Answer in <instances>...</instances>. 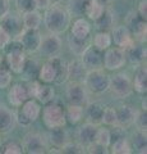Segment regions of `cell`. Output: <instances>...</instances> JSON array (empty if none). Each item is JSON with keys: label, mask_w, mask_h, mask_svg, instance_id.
<instances>
[{"label": "cell", "mask_w": 147, "mask_h": 154, "mask_svg": "<svg viewBox=\"0 0 147 154\" xmlns=\"http://www.w3.org/2000/svg\"><path fill=\"white\" fill-rule=\"evenodd\" d=\"M42 121L47 128H55L65 126V109L59 103L50 102L42 110Z\"/></svg>", "instance_id": "5"}, {"label": "cell", "mask_w": 147, "mask_h": 154, "mask_svg": "<svg viewBox=\"0 0 147 154\" xmlns=\"http://www.w3.org/2000/svg\"><path fill=\"white\" fill-rule=\"evenodd\" d=\"M54 98H55L54 88H51V86H49V85H41L40 84L39 91H37V95H36V99L42 104H47V103L53 102Z\"/></svg>", "instance_id": "35"}, {"label": "cell", "mask_w": 147, "mask_h": 154, "mask_svg": "<svg viewBox=\"0 0 147 154\" xmlns=\"http://www.w3.org/2000/svg\"><path fill=\"white\" fill-rule=\"evenodd\" d=\"M22 19H23L25 28H39L41 22H42V16L37 9H35V11H30V12L23 13Z\"/></svg>", "instance_id": "33"}, {"label": "cell", "mask_w": 147, "mask_h": 154, "mask_svg": "<svg viewBox=\"0 0 147 154\" xmlns=\"http://www.w3.org/2000/svg\"><path fill=\"white\" fill-rule=\"evenodd\" d=\"M16 7H17V11L21 14H23L26 12L35 11L36 4H35V0H16Z\"/></svg>", "instance_id": "43"}, {"label": "cell", "mask_w": 147, "mask_h": 154, "mask_svg": "<svg viewBox=\"0 0 147 154\" xmlns=\"http://www.w3.org/2000/svg\"><path fill=\"white\" fill-rule=\"evenodd\" d=\"M49 60L54 64L56 69V77H55L54 84L63 85L64 82H67L68 81V63L65 62V59H63L59 55H55V57H50Z\"/></svg>", "instance_id": "24"}, {"label": "cell", "mask_w": 147, "mask_h": 154, "mask_svg": "<svg viewBox=\"0 0 147 154\" xmlns=\"http://www.w3.org/2000/svg\"><path fill=\"white\" fill-rule=\"evenodd\" d=\"M110 35H111V41H114V44L118 48H122L123 50L127 49L128 46H131L134 42L133 36H132L131 31L128 30L125 25L114 27Z\"/></svg>", "instance_id": "16"}, {"label": "cell", "mask_w": 147, "mask_h": 154, "mask_svg": "<svg viewBox=\"0 0 147 154\" xmlns=\"http://www.w3.org/2000/svg\"><path fill=\"white\" fill-rule=\"evenodd\" d=\"M10 5H9V0H0V18L4 17L9 12Z\"/></svg>", "instance_id": "50"}, {"label": "cell", "mask_w": 147, "mask_h": 154, "mask_svg": "<svg viewBox=\"0 0 147 154\" xmlns=\"http://www.w3.org/2000/svg\"><path fill=\"white\" fill-rule=\"evenodd\" d=\"M67 42H68L70 51H72L74 55L81 57V54L92 44V40H91V36H87L84 38H77L70 33V35L67 37Z\"/></svg>", "instance_id": "27"}, {"label": "cell", "mask_w": 147, "mask_h": 154, "mask_svg": "<svg viewBox=\"0 0 147 154\" xmlns=\"http://www.w3.org/2000/svg\"><path fill=\"white\" fill-rule=\"evenodd\" d=\"M12 38L7 33V31L4 30V28L0 26V50H4L5 49V46L9 44V41H10Z\"/></svg>", "instance_id": "47"}, {"label": "cell", "mask_w": 147, "mask_h": 154, "mask_svg": "<svg viewBox=\"0 0 147 154\" xmlns=\"http://www.w3.org/2000/svg\"><path fill=\"white\" fill-rule=\"evenodd\" d=\"M127 63L125 53L122 48H107L104 54V67L107 71H116Z\"/></svg>", "instance_id": "13"}, {"label": "cell", "mask_w": 147, "mask_h": 154, "mask_svg": "<svg viewBox=\"0 0 147 154\" xmlns=\"http://www.w3.org/2000/svg\"><path fill=\"white\" fill-rule=\"evenodd\" d=\"M39 51L44 57H55L59 55L61 51V40L56 33H47L41 37V42L39 46Z\"/></svg>", "instance_id": "14"}, {"label": "cell", "mask_w": 147, "mask_h": 154, "mask_svg": "<svg viewBox=\"0 0 147 154\" xmlns=\"http://www.w3.org/2000/svg\"><path fill=\"white\" fill-rule=\"evenodd\" d=\"M61 153H69V154H82V153H86V146L82 145L81 143H72V141H68L65 145L61 148Z\"/></svg>", "instance_id": "40"}, {"label": "cell", "mask_w": 147, "mask_h": 154, "mask_svg": "<svg viewBox=\"0 0 147 154\" xmlns=\"http://www.w3.org/2000/svg\"><path fill=\"white\" fill-rule=\"evenodd\" d=\"M142 110H146V98L142 100Z\"/></svg>", "instance_id": "52"}, {"label": "cell", "mask_w": 147, "mask_h": 154, "mask_svg": "<svg viewBox=\"0 0 147 154\" xmlns=\"http://www.w3.org/2000/svg\"><path fill=\"white\" fill-rule=\"evenodd\" d=\"M96 132H97V125L86 122L78 128L77 131V139L78 143H81L82 145L87 146L88 144H91L96 139Z\"/></svg>", "instance_id": "22"}, {"label": "cell", "mask_w": 147, "mask_h": 154, "mask_svg": "<svg viewBox=\"0 0 147 154\" xmlns=\"http://www.w3.org/2000/svg\"><path fill=\"white\" fill-rule=\"evenodd\" d=\"M97 2L100 3V4H101V5H102L104 8H109V7H110L111 4H113V2H114V0H97Z\"/></svg>", "instance_id": "51"}, {"label": "cell", "mask_w": 147, "mask_h": 154, "mask_svg": "<svg viewBox=\"0 0 147 154\" xmlns=\"http://www.w3.org/2000/svg\"><path fill=\"white\" fill-rule=\"evenodd\" d=\"M95 27L98 31H111L114 27H115L116 23V14L113 9L109 7L105 8L101 13V16L95 19Z\"/></svg>", "instance_id": "18"}, {"label": "cell", "mask_w": 147, "mask_h": 154, "mask_svg": "<svg viewBox=\"0 0 147 154\" xmlns=\"http://www.w3.org/2000/svg\"><path fill=\"white\" fill-rule=\"evenodd\" d=\"M4 50L7 51L5 60H7L8 68L10 69L13 73L19 75L21 71L23 69L25 62L27 59V53L23 49L22 44L17 38H12Z\"/></svg>", "instance_id": "2"}, {"label": "cell", "mask_w": 147, "mask_h": 154, "mask_svg": "<svg viewBox=\"0 0 147 154\" xmlns=\"http://www.w3.org/2000/svg\"><path fill=\"white\" fill-rule=\"evenodd\" d=\"M116 110V118H118V126L123 128H128L134 123L136 117L140 110L131 104H123L120 107L115 108Z\"/></svg>", "instance_id": "15"}, {"label": "cell", "mask_w": 147, "mask_h": 154, "mask_svg": "<svg viewBox=\"0 0 147 154\" xmlns=\"http://www.w3.org/2000/svg\"><path fill=\"white\" fill-rule=\"evenodd\" d=\"M88 3H90V0H68L67 11L69 12L70 17L79 18V17L84 16Z\"/></svg>", "instance_id": "30"}, {"label": "cell", "mask_w": 147, "mask_h": 154, "mask_svg": "<svg viewBox=\"0 0 147 154\" xmlns=\"http://www.w3.org/2000/svg\"><path fill=\"white\" fill-rule=\"evenodd\" d=\"M3 63V55H1V53H0V64Z\"/></svg>", "instance_id": "53"}, {"label": "cell", "mask_w": 147, "mask_h": 154, "mask_svg": "<svg viewBox=\"0 0 147 154\" xmlns=\"http://www.w3.org/2000/svg\"><path fill=\"white\" fill-rule=\"evenodd\" d=\"M86 152L90 154H106L109 150H107V146H104L97 141H93L86 146Z\"/></svg>", "instance_id": "45"}, {"label": "cell", "mask_w": 147, "mask_h": 154, "mask_svg": "<svg viewBox=\"0 0 147 154\" xmlns=\"http://www.w3.org/2000/svg\"><path fill=\"white\" fill-rule=\"evenodd\" d=\"M60 2V0H51V3H53V4H55V3H59Z\"/></svg>", "instance_id": "54"}, {"label": "cell", "mask_w": 147, "mask_h": 154, "mask_svg": "<svg viewBox=\"0 0 147 154\" xmlns=\"http://www.w3.org/2000/svg\"><path fill=\"white\" fill-rule=\"evenodd\" d=\"M70 33L77 37V38H84L87 36H91V26L84 18H77L73 22V25H70Z\"/></svg>", "instance_id": "28"}, {"label": "cell", "mask_w": 147, "mask_h": 154, "mask_svg": "<svg viewBox=\"0 0 147 154\" xmlns=\"http://www.w3.org/2000/svg\"><path fill=\"white\" fill-rule=\"evenodd\" d=\"M113 44L111 41V35L107 31H100L97 32L93 37V45L98 48L100 50H106L107 48H110Z\"/></svg>", "instance_id": "36"}, {"label": "cell", "mask_w": 147, "mask_h": 154, "mask_svg": "<svg viewBox=\"0 0 147 154\" xmlns=\"http://www.w3.org/2000/svg\"><path fill=\"white\" fill-rule=\"evenodd\" d=\"M35 4H36L37 11H45V9L49 8L53 3H51V0H35Z\"/></svg>", "instance_id": "48"}, {"label": "cell", "mask_w": 147, "mask_h": 154, "mask_svg": "<svg viewBox=\"0 0 147 154\" xmlns=\"http://www.w3.org/2000/svg\"><path fill=\"white\" fill-rule=\"evenodd\" d=\"M18 108L19 109L17 112H14L16 113V121L23 127L31 126L40 117L41 108H40V104L36 102V99H27Z\"/></svg>", "instance_id": "4"}, {"label": "cell", "mask_w": 147, "mask_h": 154, "mask_svg": "<svg viewBox=\"0 0 147 154\" xmlns=\"http://www.w3.org/2000/svg\"><path fill=\"white\" fill-rule=\"evenodd\" d=\"M104 110H105V105H104L102 103H100V102H90L86 105V110H84L87 122L97 125L98 126V125L101 123Z\"/></svg>", "instance_id": "23"}, {"label": "cell", "mask_w": 147, "mask_h": 154, "mask_svg": "<svg viewBox=\"0 0 147 154\" xmlns=\"http://www.w3.org/2000/svg\"><path fill=\"white\" fill-rule=\"evenodd\" d=\"M17 125L16 113L7 105H0V134H8Z\"/></svg>", "instance_id": "19"}, {"label": "cell", "mask_w": 147, "mask_h": 154, "mask_svg": "<svg viewBox=\"0 0 147 154\" xmlns=\"http://www.w3.org/2000/svg\"><path fill=\"white\" fill-rule=\"evenodd\" d=\"M110 149H111V153L114 154H131L132 153V149H131V145L128 140L125 137H122L119 140H115L113 141L110 145Z\"/></svg>", "instance_id": "37"}, {"label": "cell", "mask_w": 147, "mask_h": 154, "mask_svg": "<svg viewBox=\"0 0 147 154\" xmlns=\"http://www.w3.org/2000/svg\"><path fill=\"white\" fill-rule=\"evenodd\" d=\"M81 60L84 67L90 69H97L104 67V50H100L93 44H91L82 54H81Z\"/></svg>", "instance_id": "12"}, {"label": "cell", "mask_w": 147, "mask_h": 154, "mask_svg": "<svg viewBox=\"0 0 147 154\" xmlns=\"http://www.w3.org/2000/svg\"><path fill=\"white\" fill-rule=\"evenodd\" d=\"M70 22H72V17L67 11V8L55 3L45 9L44 25L49 32L60 35L69 28Z\"/></svg>", "instance_id": "1"}, {"label": "cell", "mask_w": 147, "mask_h": 154, "mask_svg": "<svg viewBox=\"0 0 147 154\" xmlns=\"http://www.w3.org/2000/svg\"><path fill=\"white\" fill-rule=\"evenodd\" d=\"M87 73V68L84 67L81 59H75L68 63V80L74 82H83Z\"/></svg>", "instance_id": "25"}, {"label": "cell", "mask_w": 147, "mask_h": 154, "mask_svg": "<svg viewBox=\"0 0 147 154\" xmlns=\"http://www.w3.org/2000/svg\"><path fill=\"white\" fill-rule=\"evenodd\" d=\"M0 21H1V25L0 26L7 31V33L10 36V38H17L22 33V31L25 30L22 16H19L17 13L8 12L5 16L0 18Z\"/></svg>", "instance_id": "11"}, {"label": "cell", "mask_w": 147, "mask_h": 154, "mask_svg": "<svg viewBox=\"0 0 147 154\" xmlns=\"http://www.w3.org/2000/svg\"><path fill=\"white\" fill-rule=\"evenodd\" d=\"M12 71L8 67L0 64V89H7L12 84Z\"/></svg>", "instance_id": "42"}, {"label": "cell", "mask_w": 147, "mask_h": 154, "mask_svg": "<svg viewBox=\"0 0 147 154\" xmlns=\"http://www.w3.org/2000/svg\"><path fill=\"white\" fill-rule=\"evenodd\" d=\"M45 136L47 139V143H50L51 145L58 148V149H61L69 141V134L67 130L64 128V126L49 128V132H47Z\"/></svg>", "instance_id": "20"}, {"label": "cell", "mask_w": 147, "mask_h": 154, "mask_svg": "<svg viewBox=\"0 0 147 154\" xmlns=\"http://www.w3.org/2000/svg\"><path fill=\"white\" fill-rule=\"evenodd\" d=\"M27 99H30V98H28L26 85L16 84V85L12 86V89L9 90V93H8L9 103H10L13 107H16V108H18L19 105H22Z\"/></svg>", "instance_id": "21"}, {"label": "cell", "mask_w": 147, "mask_h": 154, "mask_svg": "<svg viewBox=\"0 0 147 154\" xmlns=\"http://www.w3.org/2000/svg\"><path fill=\"white\" fill-rule=\"evenodd\" d=\"M110 76L105 73L101 68L87 71L86 77L83 80V85L92 94H104L109 90Z\"/></svg>", "instance_id": "3"}, {"label": "cell", "mask_w": 147, "mask_h": 154, "mask_svg": "<svg viewBox=\"0 0 147 154\" xmlns=\"http://www.w3.org/2000/svg\"><path fill=\"white\" fill-rule=\"evenodd\" d=\"M109 90L111 91V94L116 99L128 98L133 91V86H132L129 76L124 72H119V73L111 76L110 82H109Z\"/></svg>", "instance_id": "6"}, {"label": "cell", "mask_w": 147, "mask_h": 154, "mask_svg": "<svg viewBox=\"0 0 147 154\" xmlns=\"http://www.w3.org/2000/svg\"><path fill=\"white\" fill-rule=\"evenodd\" d=\"M132 143H133L134 149L141 154H145L147 152V136L146 131L142 130H137L132 136Z\"/></svg>", "instance_id": "34"}, {"label": "cell", "mask_w": 147, "mask_h": 154, "mask_svg": "<svg viewBox=\"0 0 147 154\" xmlns=\"http://www.w3.org/2000/svg\"><path fill=\"white\" fill-rule=\"evenodd\" d=\"M95 141H97L101 145L109 148V145H110V131L107 128H97Z\"/></svg>", "instance_id": "44"}, {"label": "cell", "mask_w": 147, "mask_h": 154, "mask_svg": "<svg viewBox=\"0 0 147 154\" xmlns=\"http://www.w3.org/2000/svg\"><path fill=\"white\" fill-rule=\"evenodd\" d=\"M84 116V109L82 105H75V104H69L67 109H65V119L70 125L78 123Z\"/></svg>", "instance_id": "32"}, {"label": "cell", "mask_w": 147, "mask_h": 154, "mask_svg": "<svg viewBox=\"0 0 147 154\" xmlns=\"http://www.w3.org/2000/svg\"><path fill=\"white\" fill-rule=\"evenodd\" d=\"M101 123L106 125V126H115L118 125V118H116V110L113 107H105L102 114Z\"/></svg>", "instance_id": "39"}, {"label": "cell", "mask_w": 147, "mask_h": 154, "mask_svg": "<svg viewBox=\"0 0 147 154\" xmlns=\"http://www.w3.org/2000/svg\"><path fill=\"white\" fill-rule=\"evenodd\" d=\"M137 126V130H142V131H146L147 128V114H146V110H142V112H138L136 117V121L134 123Z\"/></svg>", "instance_id": "46"}, {"label": "cell", "mask_w": 147, "mask_h": 154, "mask_svg": "<svg viewBox=\"0 0 147 154\" xmlns=\"http://www.w3.org/2000/svg\"><path fill=\"white\" fill-rule=\"evenodd\" d=\"M41 37L42 36L39 31V28H25L21 35L17 37V40L22 44L26 53L34 54V53L39 51Z\"/></svg>", "instance_id": "10"}, {"label": "cell", "mask_w": 147, "mask_h": 154, "mask_svg": "<svg viewBox=\"0 0 147 154\" xmlns=\"http://www.w3.org/2000/svg\"><path fill=\"white\" fill-rule=\"evenodd\" d=\"M65 95H67V100L69 104L75 105H82L86 107L90 103V94L86 86L83 82H74V81H69V84L65 90Z\"/></svg>", "instance_id": "9"}, {"label": "cell", "mask_w": 147, "mask_h": 154, "mask_svg": "<svg viewBox=\"0 0 147 154\" xmlns=\"http://www.w3.org/2000/svg\"><path fill=\"white\" fill-rule=\"evenodd\" d=\"M0 145H1V139H0Z\"/></svg>", "instance_id": "55"}, {"label": "cell", "mask_w": 147, "mask_h": 154, "mask_svg": "<svg viewBox=\"0 0 147 154\" xmlns=\"http://www.w3.org/2000/svg\"><path fill=\"white\" fill-rule=\"evenodd\" d=\"M56 77V69L54 64L47 59L44 64L40 67V72H39V79L45 84H54Z\"/></svg>", "instance_id": "31"}, {"label": "cell", "mask_w": 147, "mask_h": 154, "mask_svg": "<svg viewBox=\"0 0 147 154\" xmlns=\"http://www.w3.org/2000/svg\"><path fill=\"white\" fill-rule=\"evenodd\" d=\"M125 59L131 64L141 66L146 60V48L142 45V42H133L131 46L124 49Z\"/></svg>", "instance_id": "17"}, {"label": "cell", "mask_w": 147, "mask_h": 154, "mask_svg": "<svg viewBox=\"0 0 147 154\" xmlns=\"http://www.w3.org/2000/svg\"><path fill=\"white\" fill-rule=\"evenodd\" d=\"M23 152L28 154H42L46 153V149L49 148V143L45 135L39 132H28L23 136L22 140Z\"/></svg>", "instance_id": "8"}, {"label": "cell", "mask_w": 147, "mask_h": 154, "mask_svg": "<svg viewBox=\"0 0 147 154\" xmlns=\"http://www.w3.org/2000/svg\"><path fill=\"white\" fill-rule=\"evenodd\" d=\"M40 62L37 59H34V58H27L25 62V66H23V69L21 71V76L22 80L25 81H32L36 80L39 77V72H40Z\"/></svg>", "instance_id": "26"}, {"label": "cell", "mask_w": 147, "mask_h": 154, "mask_svg": "<svg viewBox=\"0 0 147 154\" xmlns=\"http://www.w3.org/2000/svg\"><path fill=\"white\" fill-rule=\"evenodd\" d=\"M0 153L4 154H22L23 148L21 144H18L16 141H9L5 143L3 145H0Z\"/></svg>", "instance_id": "41"}, {"label": "cell", "mask_w": 147, "mask_h": 154, "mask_svg": "<svg viewBox=\"0 0 147 154\" xmlns=\"http://www.w3.org/2000/svg\"><path fill=\"white\" fill-rule=\"evenodd\" d=\"M125 26L131 31L134 41L143 42L146 41V19L142 18L137 11H131L125 17Z\"/></svg>", "instance_id": "7"}, {"label": "cell", "mask_w": 147, "mask_h": 154, "mask_svg": "<svg viewBox=\"0 0 147 154\" xmlns=\"http://www.w3.org/2000/svg\"><path fill=\"white\" fill-rule=\"evenodd\" d=\"M138 14L142 18H147V0H141L138 4Z\"/></svg>", "instance_id": "49"}, {"label": "cell", "mask_w": 147, "mask_h": 154, "mask_svg": "<svg viewBox=\"0 0 147 154\" xmlns=\"http://www.w3.org/2000/svg\"><path fill=\"white\" fill-rule=\"evenodd\" d=\"M132 86H133V89L138 94H146V91H147V69H146V64L145 66L141 64L138 71L136 72L134 81L132 82Z\"/></svg>", "instance_id": "29"}, {"label": "cell", "mask_w": 147, "mask_h": 154, "mask_svg": "<svg viewBox=\"0 0 147 154\" xmlns=\"http://www.w3.org/2000/svg\"><path fill=\"white\" fill-rule=\"evenodd\" d=\"M104 8L100 3L97 2V0H90L88 5L86 8V13H84V16H87L90 19H92V21H95L96 18H98L101 16V13L104 11Z\"/></svg>", "instance_id": "38"}, {"label": "cell", "mask_w": 147, "mask_h": 154, "mask_svg": "<svg viewBox=\"0 0 147 154\" xmlns=\"http://www.w3.org/2000/svg\"><path fill=\"white\" fill-rule=\"evenodd\" d=\"M9 2H10V0H9Z\"/></svg>", "instance_id": "56"}]
</instances>
